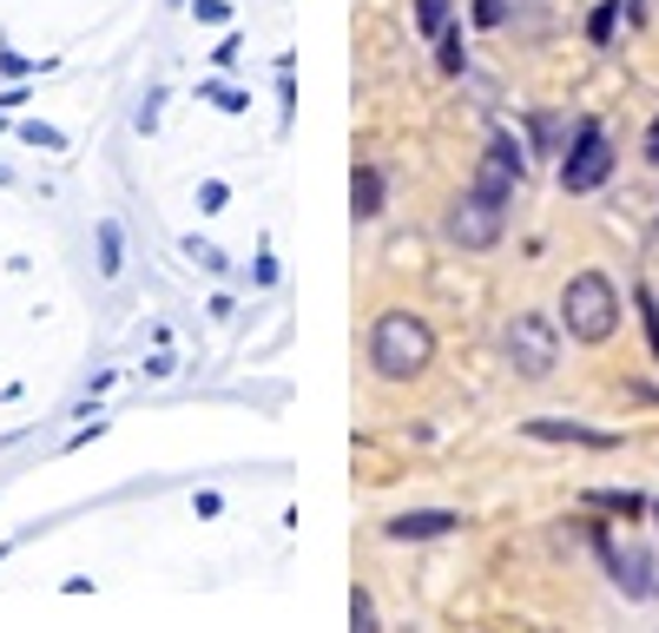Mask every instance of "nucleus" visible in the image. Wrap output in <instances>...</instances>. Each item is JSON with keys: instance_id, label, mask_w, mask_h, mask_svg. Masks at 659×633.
<instances>
[{"instance_id": "f3484780", "label": "nucleus", "mask_w": 659, "mask_h": 633, "mask_svg": "<svg viewBox=\"0 0 659 633\" xmlns=\"http://www.w3.org/2000/svg\"><path fill=\"white\" fill-rule=\"evenodd\" d=\"M20 139H26V145H46V152L59 145V132H53V125H20Z\"/></svg>"}, {"instance_id": "f03ea898", "label": "nucleus", "mask_w": 659, "mask_h": 633, "mask_svg": "<svg viewBox=\"0 0 659 633\" xmlns=\"http://www.w3.org/2000/svg\"><path fill=\"white\" fill-rule=\"evenodd\" d=\"M561 310H568V337H581V343H607L614 324H620V291H614L601 271H581V277L568 284Z\"/></svg>"}, {"instance_id": "20e7f679", "label": "nucleus", "mask_w": 659, "mask_h": 633, "mask_svg": "<svg viewBox=\"0 0 659 633\" xmlns=\"http://www.w3.org/2000/svg\"><path fill=\"white\" fill-rule=\"evenodd\" d=\"M502 343H508V363H515L521 376H548V370L561 363V337H554V324H548L541 310H521Z\"/></svg>"}, {"instance_id": "9b49d317", "label": "nucleus", "mask_w": 659, "mask_h": 633, "mask_svg": "<svg viewBox=\"0 0 659 633\" xmlns=\"http://www.w3.org/2000/svg\"><path fill=\"white\" fill-rule=\"evenodd\" d=\"M99 271H106V277L119 271V225H112V218L99 225Z\"/></svg>"}, {"instance_id": "0eeeda50", "label": "nucleus", "mask_w": 659, "mask_h": 633, "mask_svg": "<svg viewBox=\"0 0 659 633\" xmlns=\"http://www.w3.org/2000/svg\"><path fill=\"white\" fill-rule=\"evenodd\" d=\"M521 172H528L521 145H515L508 132H495V139H488V159H482V178H475V185H482V192H495V198H508Z\"/></svg>"}, {"instance_id": "4468645a", "label": "nucleus", "mask_w": 659, "mask_h": 633, "mask_svg": "<svg viewBox=\"0 0 659 633\" xmlns=\"http://www.w3.org/2000/svg\"><path fill=\"white\" fill-rule=\"evenodd\" d=\"M594 502H601V509H620V515H640V509H647L640 495H620V489H601Z\"/></svg>"}, {"instance_id": "423d86ee", "label": "nucleus", "mask_w": 659, "mask_h": 633, "mask_svg": "<svg viewBox=\"0 0 659 633\" xmlns=\"http://www.w3.org/2000/svg\"><path fill=\"white\" fill-rule=\"evenodd\" d=\"M601 555H607V568H614V581L634 594V601H653L659 594V568L647 548H634V542H614V535H601Z\"/></svg>"}, {"instance_id": "dca6fc26", "label": "nucleus", "mask_w": 659, "mask_h": 633, "mask_svg": "<svg viewBox=\"0 0 659 633\" xmlns=\"http://www.w3.org/2000/svg\"><path fill=\"white\" fill-rule=\"evenodd\" d=\"M475 20H482V26H502V20H508V0H475Z\"/></svg>"}, {"instance_id": "39448f33", "label": "nucleus", "mask_w": 659, "mask_h": 633, "mask_svg": "<svg viewBox=\"0 0 659 633\" xmlns=\"http://www.w3.org/2000/svg\"><path fill=\"white\" fill-rule=\"evenodd\" d=\"M607 172H614V145H607V132L587 119L581 139H574V152H568V165H561V185H568V192H594V185H607Z\"/></svg>"}, {"instance_id": "aec40b11", "label": "nucleus", "mask_w": 659, "mask_h": 633, "mask_svg": "<svg viewBox=\"0 0 659 633\" xmlns=\"http://www.w3.org/2000/svg\"><path fill=\"white\" fill-rule=\"evenodd\" d=\"M653 515H659V502H653Z\"/></svg>"}, {"instance_id": "1a4fd4ad", "label": "nucleus", "mask_w": 659, "mask_h": 633, "mask_svg": "<svg viewBox=\"0 0 659 633\" xmlns=\"http://www.w3.org/2000/svg\"><path fill=\"white\" fill-rule=\"evenodd\" d=\"M455 515L449 509H422V515H396L389 522V542H429V535H449Z\"/></svg>"}, {"instance_id": "f257e3e1", "label": "nucleus", "mask_w": 659, "mask_h": 633, "mask_svg": "<svg viewBox=\"0 0 659 633\" xmlns=\"http://www.w3.org/2000/svg\"><path fill=\"white\" fill-rule=\"evenodd\" d=\"M429 357H436V337H429L422 317H409V310H383V317H376V330H370V363H376L389 383L416 376Z\"/></svg>"}, {"instance_id": "6e6552de", "label": "nucleus", "mask_w": 659, "mask_h": 633, "mask_svg": "<svg viewBox=\"0 0 659 633\" xmlns=\"http://www.w3.org/2000/svg\"><path fill=\"white\" fill-rule=\"evenodd\" d=\"M528 436H541V443H581V449H614V436H607V429L554 423V416H535V423H528Z\"/></svg>"}, {"instance_id": "9d476101", "label": "nucleus", "mask_w": 659, "mask_h": 633, "mask_svg": "<svg viewBox=\"0 0 659 633\" xmlns=\"http://www.w3.org/2000/svg\"><path fill=\"white\" fill-rule=\"evenodd\" d=\"M350 205H356V218H376V211H383V178H376L370 165L350 178Z\"/></svg>"}, {"instance_id": "6ab92c4d", "label": "nucleus", "mask_w": 659, "mask_h": 633, "mask_svg": "<svg viewBox=\"0 0 659 633\" xmlns=\"http://www.w3.org/2000/svg\"><path fill=\"white\" fill-rule=\"evenodd\" d=\"M647 165H659V119L647 125Z\"/></svg>"}, {"instance_id": "ddd939ff", "label": "nucleus", "mask_w": 659, "mask_h": 633, "mask_svg": "<svg viewBox=\"0 0 659 633\" xmlns=\"http://www.w3.org/2000/svg\"><path fill=\"white\" fill-rule=\"evenodd\" d=\"M614 20H620V7H614V0H607V7L594 13V20H587V33H594V46H607V40H614Z\"/></svg>"}, {"instance_id": "2eb2a0df", "label": "nucleus", "mask_w": 659, "mask_h": 633, "mask_svg": "<svg viewBox=\"0 0 659 633\" xmlns=\"http://www.w3.org/2000/svg\"><path fill=\"white\" fill-rule=\"evenodd\" d=\"M436 40H442V66L462 73V33H436Z\"/></svg>"}, {"instance_id": "f8f14e48", "label": "nucleus", "mask_w": 659, "mask_h": 633, "mask_svg": "<svg viewBox=\"0 0 659 633\" xmlns=\"http://www.w3.org/2000/svg\"><path fill=\"white\" fill-rule=\"evenodd\" d=\"M442 20H449V0H416V26L422 33H442Z\"/></svg>"}, {"instance_id": "a211bd4d", "label": "nucleus", "mask_w": 659, "mask_h": 633, "mask_svg": "<svg viewBox=\"0 0 659 633\" xmlns=\"http://www.w3.org/2000/svg\"><path fill=\"white\" fill-rule=\"evenodd\" d=\"M350 621H356V627H376V608H370V594H356V601H350Z\"/></svg>"}, {"instance_id": "7ed1b4c3", "label": "nucleus", "mask_w": 659, "mask_h": 633, "mask_svg": "<svg viewBox=\"0 0 659 633\" xmlns=\"http://www.w3.org/2000/svg\"><path fill=\"white\" fill-rule=\"evenodd\" d=\"M442 231H449V244H462V251H488V244L502 238V198L475 185L469 198H455V205H449Z\"/></svg>"}]
</instances>
